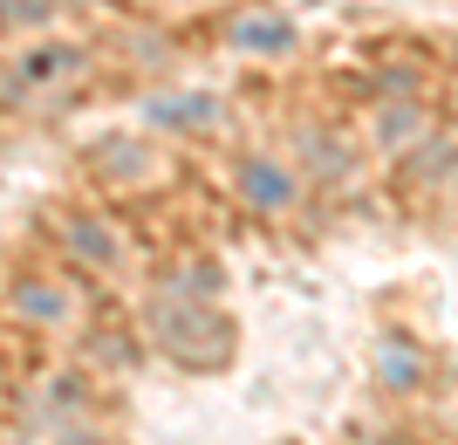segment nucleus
<instances>
[{
  "instance_id": "nucleus-4",
  "label": "nucleus",
  "mask_w": 458,
  "mask_h": 445,
  "mask_svg": "<svg viewBox=\"0 0 458 445\" xmlns=\"http://www.w3.org/2000/svg\"><path fill=\"white\" fill-rule=\"evenodd\" d=\"M151 124H157V131H212V124H219V97H199V90H185V97H157Z\"/></svg>"
},
{
  "instance_id": "nucleus-1",
  "label": "nucleus",
  "mask_w": 458,
  "mask_h": 445,
  "mask_svg": "<svg viewBox=\"0 0 458 445\" xmlns=\"http://www.w3.org/2000/svg\"><path fill=\"white\" fill-rule=\"evenodd\" d=\"M151 343L185 370H212L226 356V322L212 315V302H191V295H165L151 302Z\"/></svg>"
},
{
  "instance_id": "nucleus-3",
  "label": "nucleus",
  "mask_w": 458,
  "mask_h": 445,
  "mask_svg": "<svg viewBox=\"0 0 458 445\" xmlns=\"http://www.w3.org/2000/svg\"><path fill=\"white\" fill-rule=\"evenodd\" d=\"M240 193H247L260 213H281V206H294V172L274 165V158H247V165H240Z\"/></svg>"
},
{
  "instance_id": "nucleus-7",
  "label": "nucleus",
  "mask_w": 458,
  "mask_h": 445,
  "mask_svg": "<svg viewBox=\"0 0 458 445\" xmlns=\"http://www.w3.org/2000/svg\"><path fill=\"white\" fill-rule=\"evenodd\" d=\"M69 240H76V253H82V261H103V268L116 261V240H110V227H89V219H69Z\"/></svg>"
},
{
  "instance_id": "nucleus-6",
  "label": "nucleus",
  "mask_w": 458,
  "mask_h": 445,
  "mask_svg": "<svg viewBox=\"0 0 458 445\" xmlns=\"http://www.w3.org/2000/svg\"><path fill=\"white\" fill-rule=\"evenodd\" d=\"M233 41H240V48H294V28H287L281 14H253V21L233 28Z\"/></svg>"
},
{
  "instance_id": "nucleus-5",
  "label": "nucleus",
  "mask_w": 458,
  "mask_h": 445,
  "mask_svg": "<svg viewBox=\"0 0 458 445\" xmlns=\"http://www.w3.org/2000/svg\"><path fill=\"white\" fill-rule=\"evenodd\" d=\"M14 309L28 315V322H62L69 302H62V288H48V281H14Z\"/></svg>"
},
{
  "instance_id": "nucleus-8",
  "label": "nucleus",
  "mask_w": 458,
  "mask_h": 445,
  "mask_svg": "<svg viewBox=\"0 0 458 445\" xmlns=\"http://www.w3.org/2000/svg\"><path fill=\"white\" fill-rule=\"evenodd\" d=\"M55 0H0V28H48Z\"/></svg>"
},
{
  "instance_id": "nucleus-2",
  "label": "nucleus",
  "mask_w": 458,
  "mask_h": 445,
  "mask_svg": "<svg viewBox=\"0 0 458 445\" xmlns=\"http://www.w3.org/2000/svg\"><path fill=\"white\" fill-rule=\"evenodd\" d=\"M82 69H89V48H76V41H35L28 56H14L7 90H14V97H35V90H55V82L82 76Z\"/></svg>"
}]
</instances>
